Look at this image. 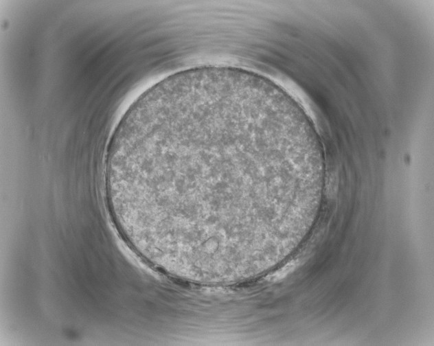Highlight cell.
Instances as JSON below:
<instances>
[{"label":"cell","instance_id":"obj_1","mask_svg":"<svg viewBox=\"0 0 434 346\" xmlns=\"http://www.w3.org/2000/svg\"><path fill=\"white\" fill-rule=\"evenodd\" d=\"M104 172L128 242L170 275L205 281L241 278L272 258L317 178L273 108L216 91L148 111L109 146Z\"/></svg>","mask_w":434,"mask_h":346}]
</instances>
